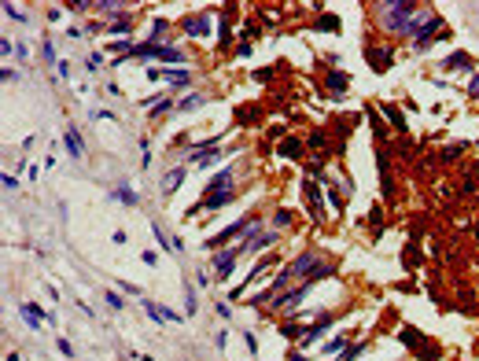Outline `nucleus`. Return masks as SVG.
Returning <instances> with one entry per match:
<instances>
[{"mask_svg":"<svg viewBox=\"0 0 479 361\" xmlns=\"http://www.w3.org/2000/svg\"><path fill=\"white\" fill-rule=\"evenodd\" d=\"M258 225H262V217H240V221H233L225 232H218V236H210L203 247H210V251H218V247H225L233 236H243V243H251V236L258 232Z\"/></svg>","mask_w":479,"mask_h":361,"instance_id":"f03ea898","label":"nucleus"},{"mask_svg":"<svg viewBox=\"0 0 479 361\" xmlns=\"http://www.w3.org/2000/svg\"><path fill=\"white\" fill-rule=\"evenodd\" d=\"M181 181H184V166H177V170H170V174L162 177V192H177V188H181Z\"/></svg>","mask_w":479,"mask_h":361,"instance_id":"9d476101","label":"nucleus"},{"mask_svg":"<svg viewBox=\"0 0 479 361\" xmlns=\"http://www.w3.org/2000/svg\"><path fill=\"white\" fill-rule=\"evenodd\" d=\"M229 199H233V188H229V192H210V196L203 199V207H207V210H218V207H225Z\"/></svg>","mask_w":479,"mask_h":361,"instance_id":"ddd939ff","label":"nucleus"},{"mask_svg":"<svg viewBox=\"0 0 479 361\" xmlns=\"http://www.w3.org/2000/svg\"><path fill=\"white\" fill-rule=\"evenodd\" d=\"M321 30H339V22H335V19H328V15H324V19H321Z\"/></svg>","mask_w":479,"mask_h":361,"instance_id":"cd10ccee","label":"nucleus"},{"mask_svg":"<svg viewBox=\"0 0 479 361\" xmlns=\"http://www.w3.org/2000/svg\"><path fill=\"white\" fill-rule=\"evenodd\" d=\"M144 313H148V317L155 321V324H162V321H166V310H159L155 302H144Z\"/></svg>","mask_w":479,"mask_h":361,"instance_id":"a211bd4d","label":"nucleus"},{"mask_svg":"<svg viewBox=\"0 0 479 361\" xmlns=\"http://www.w3.org/2000/svg\"><path fill=\"white\" fill-rule=\"evenodd\" d=\"M233 174H236V166H225L221 174L210 181V192H229V181H233Z\"/></svg>","mask_w":479,"mask_h":361,"instance_id":"9b49d317","label":"nucleus"},{"mask_svg":"<svg viewBox=\"0 0 479 361\" xmlns=\"http://www.w3.org/2000/svg\"><path fill=\"white\" fill-rule=\"evenodd\" d=\"M85 67H89V70H92V74H96V70H100V67H103V55H100V52H92V55H89V59H85Z\"/></svg>","mask_w":479,"mask_h":361,"instance_id":"b1692460","label":"nucleus"},{"mask_svg":"<svg viewBox=\"0 0 479 361\" xmlns=\"http://www.w3.org/2000/svg\"><path fill=\"white\" fill-rule=\"evenodd\" d=\"M343 350H347V336H332V339L321 347V354H328V357H332V354H343Z\"/></svg>","mask_w":479,"mask_h":361,"instance_id":"4468645a","label":"nucleus"},{"mask_svg":"<svg viewBox=\"0 0 479 361\" xmlns=\"http://www.w3.org/2000/svg\"><path fill=\"white\" fill-rule=\"evenodd\" d=\"M126 30H129V15H122V19L111 22V34H126Z\"/></svg>","mask_w":479,"mask_h":361,"instance_id":"5701e85b","label":"nucleus"},{"mask_svg":"<svg viewBox=\"0 0 479 361\" xmlns=\"http://www.w3.org/2000/svg\"><path fill=\"white\" fill-rule=\"evenodd\" d=\"M302 196L310 199V214L317 217V221H324V207H321V196H317V188H314V181H302Z\"/></svg>","mask_w":479,"mask_h":361,"instance_id":"0eeeda50","label":"nucleus"},{"mask_svg":"<svg viewBox=\"0 0 479 361\" xmlns=\"http://www.w3.org/2000/svg\"><path fill=\"white\" fill-rule=\"evenodd\" d=\"M184 313H195V295H192V284H184Z\"/></svg>","mask_w":479,"mask_h":361,"instance_id":"4be33fe9","label":"nucleus"},{"mask_svg":"<svg viewBox=\"0 0 479 361\" xmlns=\"http://www.w3.org/2000/svg\"><path fill=\"white\" fill-rule=\"evenodd\" d=\"M63 144H67V155H70V159H81V155H85V148H81V136H78V129H74V125H67Z\"/></svg>","mask_w":479,"mask_h":361,"instance_id":"6e6552de","label":"nucleus"},{"mask_svg":"<svg viewBox=\"0 0 479 361\" xmlns=\"http://www.w3.org/2000/svg\"><path fill=\"white\" fill-rule=\"evenodd\" d=\"M328 89L343 92V89H347V74H339V70H335V74H328Z\"/></svg>","mask_w":479,"mask_h":361,"instance_id":"aec40b11","label":"nucleus"},{"mask_svg":"<svg viewBox=\"0 0 479 361\" xmlns=\"http://www.w3.org/2000/svg\"><path fill=\"white\" fill-rule=\"evenodd\" d=\"M442 67H446V70H468V55H465V52H457V55L446 59Z\"/></svg>","mask_w":479,"mask_h":361,"instance_id":"dca6fc26","label":"nucleus"},{"mask_svg":"<svg viewBox=\"0 0 479 361\" xmlns=\"http://www.w3.org/2000/svg\"><path fill=\"white\" fill-rule=\"evenodd\" d=\"M115 199H122V203H129V207H133V203H136V192L122 184V188H115Z\"/></svg>","mask_w":479,"mask_h":361,"instance_id":"6ab92c4d","label":"nucleus"},{"mask_svg":"<svg viewBox=\"0 0 479 361\" xmlns=\"http://www.w3.org/2000/svg\"><path fill=\"white\" fill-rule=\"evenodd\" d=\"M420 4H409V0H391V4H380V26L391 30V34H406L413 15Z\"/></svg>","mask_w":479,"mask_h":361,"instance_id":"f257e3e1","label":"nucleus"},{"mask_svg":"<svg viewBox=\"0 0 479 361\" xmlns=\"http://www.w3.org/2000/svg\"><path fill=\"white\" fill-rule=\"evenodd\" d=\"M19 313H22V321H26L30 328H34V332H37V328H41V321H44V313H41L37 306H30V302H22V306H19Z\"/></svg>","mask_w":479,"mask_h":361,"instance_id":"1a4fd4ad","label":"nucleus"},{"mask_svg":"<svg viewBox=\"0 0 479 361\" xmlns=\"http://www.w3.org/2000/svg\"><path fill=\"white\" fill-rule=\"evenodd\" d=\"M0 184H4V192H15V188H19V181H15L11 174H4V181H0Z\"/></svg>","mask_w":479,"mask_h":361,"instance_id":"a878e982","label":"nucleus"},{"mask_svg":"<svg viewBox=\"0 0 479 361\" xmlns=\"http://www.w3.org/2000/svg\"><path fill=\"white\" fill-rule=\"evenodd\" d=\"M184 34H192V37H207V34H210V15H195V19H184Z\"/></svg>","mask_w":479,"mask_h":361,"instance_id":"423d86ee","label":"nucleus"},{"mask_svg":"<svg viewBox=\"0 0 479 361\" xmlns=\"http://www.w3.org/2000/svg\"><path fill=\"white\" fill-rule=\"evenodd\" d=\"M218 41H221V44H229V41H233V37H229V22H225V19H221V37H218Z\"/></svg>","mask_w":479,"mask_h":361,"instance_id":"c85d7f7f","label":"nucleus"},{"mask_svg":"<svg viewBox=\"0 0 479 361\" xmlns=\"http://www.w3.org/2000/svg\"><path fill=\"white\" fill-rule=\"evenodd\" d=\"M365 354V343H350V347L343 350V357H339V361H358Z\"/></svg>","mask_w":479,"mask_h":361,"instance_id":"f3484780","label":"nucleus"},{"mask_svg":"<svg viewBox=\"0 0 479 361\" xmlns=\"http://www.w3.org/2000/svg\"><path fill=\"white\" fill-rule=\"evenodd\" d=\"M273 243H276V232H262L258 240H251V243H247V251H269Z\"/></svg>","mask_w":479,"mask_h":361,"instance_id":"2eb2a0df","label":"nucleus"},{"mask_svg":"<svg viewBox=\"0 0 479 361\" xmlns=\"http://www.w3.org/2000/svg\"><path fill=\"white\" fill-rule=\"evenodd\" d=\"M280 155L284 159H299V140H288V144L280 148Z\"/></svg>","mask_w":479,"mask_h":361,"instance_id":"412c9836","label":"nucleus"},{"mask_svg":"<svg viewBox=\"0 0 479 361\" xmlns=\"http://www.w3.org/2000/svg\"><path fill=\"white\" fill-rule=\"evenodd\" d=\"M210 96H203V92H188V96H181L177 100V111H192V107H203Z\"/></svg>","mask_w":479,"mask_h":361,"instance_id":"f8f14e48","label":"nucleus"},{"mask_svg":"<svg viewBox=\"0 0 479 361\" xmlns=\"http://www.w3.org/2000/svg\"><path fill=\"white\" fill-rule=\"evenodd\" d=\"M148 77H151V81H174V85H188V81H192V74L184 70V67H177V70H159V67H148Z\"/></svg>","mask_w":479,"mask_h":361,"instance_id":"20e7f679","label":"nucleus"},{"mask_svg":"<svg viewBox=\"0 0 479 361\" xmlns=\"http://www.w3.org/2000/svg\"><path fill=\"white\" fill-rule=\"evenodd\" d=\"M59 354H63V357H74V347H70L67 339H59Z\"/></svg>","mask_w":479,"mask_h":361,"instance_id":"bb28decb","label":"nucleus"},{"mask_svg":"<svg viewBox=\"0 0 479 361\" xmlns=\"http://www.w3.org/2000/svg\"><path fill=\"white\" fill-rule=\"evenodd\" d=\"M328 324H332V313H324V317H321L314 328H306V332H302V347H314V343H317L324 332H328Z\"/></svg>","mask_w":479,"mask_h":361,"instance_id":"39448f33","label":"nucleus"},{"mask_svg":"<svg viewBox=\"0 0 479 361\" xmlns=\"http://www.w3.org/2000/svg\"><path fill=\"white\" fill-rule=\"evenodd\" d=\"M107 306H111V310H122L126 302H122V295H118V291H107Z\"/></svg>","mask_w":479,"mask_h":361,"instance_id":"393cba45","label":"nucleus"},{"mask_svg":"<svg viewBox=\"0 0 479 361\" xmlns=\"http://www.w3.org/2000/svg\"><path fill=\"white\" fill-rule=\"evenodd\" d=\"M291 361H306V357H302V354H291Z\"/></svg>","mask_w":479,"mask_h":361,"instance_id":"c756f323","label":"nucleus"},{"mask_svg":"<svg viewBox=\"0 0 479 361\" xmlns=\"http://www.w3.org/2000/svg\"><path fill=\"white\" fill-rule=\"evenodd\" d=\"M247 251V243H240V247H233V251H221L218 258H214V276L218 280H225V276H233V265H236V258Z\"/></svg>","mask_w":479,"mask_h":361,"instance_id":"7ed1b4c3","label":"nucleus"}]
</instances>
